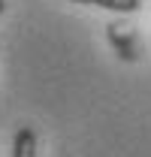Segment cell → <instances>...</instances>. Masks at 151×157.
Wrapping results in <instances>:
<instances>
[{
    "instance_id": "cell-1",
    "label": "cell",
    "mask_w": 151,
    "mask_h": 157,
    "mask_svg": "<svg viewBox=\"0 0 151 157\" xmlns=\"http://www.w3.org/2000/svg\"><path fill=\"white\" fill-rule=\"evenodd\" d=\"M106 36L112 42V48L118 52V58L121 60H139L142 58V45H139V36H136V30H133L130 24H124V21H112V24H106Z\"/></svg>"
},
{
    "instance_id": "cell-2",
    "label": "cell",
    "mask_w": 151,
    "mask_h": 157,
    "mask_svg": "<svg viewBox=\"0 0 151 157\" xmlns=\"http://www.w3.org/2000/svg\"><path fill=\"white\" fill-rule=\"evenodd\" d=\"M12 157H37V133L30 127H21L12 142Z\"/></svg>"
},
{
    "instance_id": "cell-3",
    "label": "cell",
    "mask_w": 151,
    "mask_h": 157,
    "mask_svg": "<svg viewBox=\"0 0 151 157\" xmlns=\"http://www.w3.org/2000/svg\"><path fill=\"white\" fill-rule=\"evenodd\" d=\"M70 3H85V6H100V9H112V12H139L142 0H70Z\"/></svg>"
},
{
    "instance_id": "cell-4",
    "label": "cell",
    "mask_w": 151,
    "mask_h": 157,
    "mask_svg": "<svg viewBox=\"0 0 151 157\" xmlns=\"http://www.w3.org/2000/svg\"><path fill=\"white\" fill-rule=\"evenodd\" d=\"M0 12H3V0H0Z\"/></svg>"
}]
</instances>
